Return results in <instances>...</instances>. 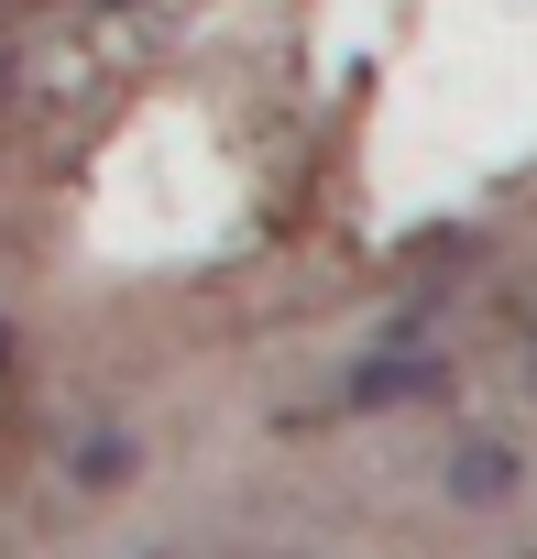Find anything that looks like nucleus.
Returning <instances> with one entry per match:
<instances>
[{
    "label": "nucleus",
    "mask_w": 537,
    "mask_h": 559,
    "mask_svg": "<svg viewBox=\"0 0 537 559\" xmlns=\"http://www.w3.org/2000/svg\"><path fill=\"white\" fill-rule=\"evenodd\" d=\"M0 12H12V0H0Z\"/></svg>",
    "instance_id": "6"
},
{
    "label": "nucleus",
    "mask_w": 537,
    "mask_h": 559,
    "mask_svg": "<svg viewBox=\"0 0 537 559\" xmlns=\"http://www.w3.org/2000/svg\"><path fill=\"white\" fill-rule=\"evenodd\" d=\"M439 395H450V362H428L417 341H384V352L351 373V406H362V417H384V406H439Z\"/></svg>",
    "instance_id": "1"
},
{
    "label": "nucleus",
    "mask_w": 537,
    "mask_h": 559,
    "mask_svg": "<svg viewBox=\"0 0 537 559\" xmlns=\"http://www.w3.org/2000/svg\"><path fill=\"white\" fill-rule=\"evenodd\" d=\"M132 461H143V450H132L121 428H99V439H77V483H132Z\"/></svg>",
    "instance_id": "3"
},
{
    "label": "nucleus",
    "mask_w": 537,
    "mask_h": 559,
    "mask_svg": "<svg viewBox=\"0 0 537 559\" xmlns=\"http://www.w3.org/2000/svg\"><path fill=\"white\" fill-rule=\"evenodd\" d=\"M526 384H537V330H526Z\"/></svg>",
    "instance_id": "5"
},
{
    "label": "nucleus",
    "mask_w": 537,
    "mask_h": 559,
    "mask_svg": "<svg viewBox=\"0 0 537 559\" xmlns=\"http://www.w3.org/2000/svg\"><path fill=\"white\" fill-rule=\"evenodd\" d=\"M0 373H12V319H0Z\"/></svg>",
    "instance_id": "4"
},
{
    "label": "nucleus",
    "mask_w": 537,
    "mask_h": 559,
    "mask_svg": "<svg viewBox=\"0 0 537 559\" xmlns=\"http://www.w3.org/2000/svg\"><path fill=\"white\" fill-rule=\"evenodd\" d=\"M439 483H450V504H472V515H482V504H504V493L526 483V461H515L504 439H482V428H472V439H450Z\"/></svg>",
    "instance_id": "2"
}]
</instances>
